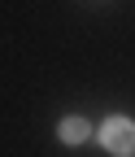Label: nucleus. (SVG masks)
I'll use <instances>...</instances> for the list:
<instances>
[{"instance_id":"nucleus-1","label":"nucleus","mask_w":135,"mask_h":157,"mask_svg":"<svg viewBox=\"0 0 135 157\" xmlns=\"http://www.w3.org/2000/svg\"><path fill=\"white\" fill-rule=\"evenodd\" d=\"M100 144L109 153H118V157H131L135 153V122L131 118H109L100 127Z\"/></svg>"},{"instance_id":"nucleus-2","label":"nucleus","mask_w":135,"mask_h":157,"mask_svg":"<svg viewBox=\"0 0 135 157\" xmlns=\"http://www.w3.org/2000/svg\"><path fill=\"white\" fill-rule=\"evenodd\" d=\"M57 135H61L66 144H83L87 135H92V127L83 122V118H61V127H57Z\"/></svg>"}]
</instances>
